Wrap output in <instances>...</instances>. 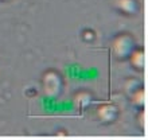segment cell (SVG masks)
Returning <instances> with one entry per match:
<instances>
[{
    "label": "cell",
    "mask_w": 148,
    "mask_h": 140,
    "mask_svg": "<svg viewBox=\"0 0 148 140\" xmlns=\"http://www.w3.org/2000/svg\"><path fill=\"white\" fill-rule=\"evenodd\" d=\"M43 94L49 98L58 97L62 90V78L55 70H49L43 74L42 78Z\"/></svg>",
    "instance_id": "1"
},
{
    "label": "cell",
    "mask_w": 148,
    "mask_h": 140,
    "mask_svg": "<svg viewBox=\"0 0 148 140\" xmlns=\"http://www.w3.org/2000/svg\"><path fill=\"white\" fill-rule=\"evenodd\" d=\"M133 49H135V39L127 32L117 35L112 42V51L119 59L128 58Z\"/></svg>",
    "instance_id": "2"
},
{
    "label": "cell",
    "mask_w": 148,
    "mask_h": 140,
    "mask_svg": "<svg viewBox=\"0 0 148 140\" xmlns=\"http://www.w3.org/2000/svg\"><path fill=\"white\" fill-rule=\"evenodd\" d=\"M117 108L112 104H102L101 106L97 108V117L98 120L105 123V124H109V123H113L116 120L117 117Z\"/></svg>",
    "instance_id": "3"
},
{
    "label": "cell",
    "mask_w": 148,
    "mask_h": 140,
    "mask_svg": "<svg viewBox=\"0 0 148 140\" xmlns=\"http://www.w3.org/2000/svg\"><path fill=\"white\" fill-rule=\"evenodd\" d=\"M114 7L125 15H133L139 10L137 0H114Z\"/></svg>",
    "instance_id": "4"
},
{
    "label": "cell",
    "mask_w": 148,
    "mask_h": 140,
    "mask_svg": "<svg viewBox=\"0 0 148 140\" xmlns=\"http://www.w3.org/2000/svg\"><path fill=\"white\" fill-rule=\"evenodd\" d=\"M129 61L135 69L137 70H143L144 69V51L141 49H133L129 54Z\"/></svg>",
    "instance_id": "5"
},
{
    "label": "cell",
    "mask_w": 148,
    "mask_h": 140,
    "mask_svg": "<svg viewBox=\"0 0 148 140\" xmlns=\"http://www.w3.org/2000/svg\"><path fill=\"white\" fill-rule=\"evenodd\" d=\"M92 94L89 92H86V90H81V92H78L75 96H74V104L75 106L79 109H84L86 108L88 105H90L92 102Z\"/></svg>",
    "instance_id": "6"
},
{
    "label": "cell",
    "mask_w": 148,
    "mask_h": 140,
    "mask_svg": "<svg viewBox=\"0 0 148 140\" xmlns=\"http://www.w3.org/2000/svg\"><path fill=\"white\" fill-rule=\"evenodd\" d=\"M132 98V104H135L137 108H144L145 105V89L143 86H139L136 90H133L129 94Z\"/></svg>",
    "instance_id": "7"
},
{
    "label": "cell",
    "mask_w": 148,
    "mask_h": 140,
    "mask_svg": "<svg viewBox=\"0 0 148 140\" xmlns=\"http://www.w3.org/2000/svg\"><path fill=\"white\" fill-rule=\"evenodd\" d=\"M139 86H140V82L137 81V80H133V78H131V80H128V81L125 82L124 88H125V90H127V93L131 94L133 90H136Z\"/></svg>",
    "instance_id": "8"
},
{
    "label": "cell",
    "mask_w": 148,
    "mask_h": 140,
    "mask_svg": "<svg viewBox=\"0 0 148 140\" xmlns=\"http://www.w3.org/2000/svg\"><path fill=\"white\" fill-rule=\"evenodd\" d=\"M137 121H139L140 128L145 131V128H147V112H145L144 108H140V112L137 115Z\"/></svg>",
    "instance_id": "9"
},
{
    "label": "cell",
    "mask_w": 148,
    "mask_h": 140,
    "mask_svg": "<svg viewBox=\"0 0 148 140\" xmlns=\"http://www.w3.org/2000/svg\"><path fill=\"white\" fill-rule=\"evenodd\" d=\"M82 38L85 39V40H93L94 39V32L92 31V30H84V32H82Z\"/></svg>",
    "instance_id": "10"
},
{
    "label": "cell",
    "mask_w": 148,
    "mask_h": 140,
    "mask_svg": "<svg viewBox=\"0 0 148 140\" xmlns=\"http://www.w3.org/2000/svg\"><path fill=\"white\" fill-rule=\"evenodd\" d=\"M0 1H7V0H0Z\"/></svg>",
    "instance_id": "11"
}]
</instances>
